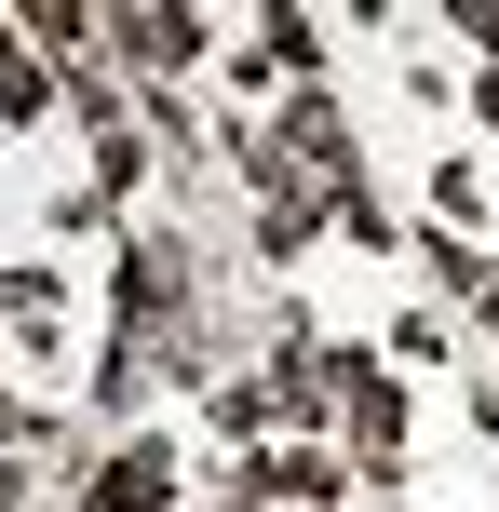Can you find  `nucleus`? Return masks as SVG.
I'll return each mask as SVG.
<instances>
[{"label": "nucleus", "mask_w": 499, "mask_h": 512, "mask_svg": "<svg viewBox=\"0 0 499 512\" xmlns=\"http://www.w3.org/2000/svg\"><path fill=\"white\" fill-rule=\"evenodd\" d=\"M149 499H162V459H122V472L95 486V512H149Z\"/></svg>", "instance_id": "f257e3e1"}]
</instances>
